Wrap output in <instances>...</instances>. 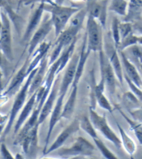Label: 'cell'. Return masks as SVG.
Instances as JSON below:
<instances>
[{"label": "cell", "instance_id": "obj_1", "mask_svg": "<svg viewBox=\"0 0 142 159\" xmlns=\"http://www.w3.org/2000/svg\"><path fill=\"white\" fill-rule=\"evenodd\" d=\"M80 8L78 7H65L55 3H44L45 12L50 13L56 37L57 38L59 34L66 28L67 23L70 21V18L77 13Z\"/></svg>", "mask_w": 142, "mask_h": 159}, {"label": "cell", "instance_id": "obj_2", "mask_svg": "<svg viewBox=\"0 0 142 159\" xmlns=\"http://www.w3.org/2000/svg\"><path fill=\"white\" fill-rule=\"evenodd\" d=\"M39 67V66H38ZM38 67L37 68H35L34 70H33L31 72V74L28 75V77L27 78V79L25 80L24 83L23 84V85L21 86V88L20 89V90L17 92L16 97H15L14 102H13V104L12 106V109L10 112V116H9L8 121L6 123V128L4 129L3 133L1 136V139L3 140L5 139L6 136L9 134V133L11 130L12 126L13 125V122H14L15 119H16V116L18 115V113L20 112V111L24 106L25 101H26V99L28 97V96L29 95V88L30 85H31V82H32V79L34 78V76L36 74L37 70H38Z\"/></svg>", "mask_w": 142, "mask_h": 159}, {"label": "cell", "instance_id": "obj_3", "mask_svg": "<svg viewBox=\"0 0 142 159\" xmlns=\"http://www.w3.org/2000/svg\"><path fill=\"white\" fill-rule=\"evenodd\" d=\"M103 27L92 16H87V47L91 52H100L104 46Z\"/></svg>", "mask_w": 142, "mask_h": 159}, {"label": "cell", "instance_id": "obj_4", "mask_svg": "<svg viewBox=\"0 0 142 159\" xmlns=\"http://www.w3.org/2000/svg\"><path fill=\"white\" fill-rule=\"evenodd\" d=\"M57 154L62 157H90L95 153V147L83 136H78L68 148L56 150Z\"/></svg>", "mask_w": 142, "mask_h": 159}, {"label": "cell", "instance_id": "obj_5", "mask_svg": "<svg viewBox=\"0 0 142 159\" xmlns=\"http://www.w3.org/2000/svg\"><path fill=\"white\" fill-rule=\"evenodd\" d=\"M89 117L96 130L101 133V135L106 139H108L111 143H113L117 148H120L122 147L121 139L111 128L105 115H99L97 113L95 108L90 107H89Z\"/></svg>", "mask_w": 142, "mask_h": 159}, {"label": "cell", "instance_id": "obj_6", "mask_svg": "<svg viewBox=\"0 0 142 159\" xmlns=\"http://www.w3.org/2000/svg\"><path fill=\"white\" fill-rule=\"evenodd\" d=\"M80 30H81V28L69 25L68 28H65L59 34V36L56 38L54 49L49 58V67L59 58L62 51L72 43L77 37H78V34Z\"/></svg>", "mask_w": 142, "mask_h": 159}, {"label": "cell", "instance_id": "obj_7", "mask_svg": "<svg viewBox=\"0 0 142 159\" xmlns=\"http://www.w3.org/2000/svg\"><path fill=\"white\" fill-rule=\"evenodd\" d=\"M103 50L114 69L118 81L123 85L124 81V75L122 62H121V58L119 56V50L116 47V45L113 42L111 32H108V34L104 36Z\"/></svg>", "mask_w": 142, "mask_h": 159}, {"label": "cell", "instance_id": "obj_8", "mask_svg": "<svg viewBox=\"0 0 142 159\" xmlns=\"http://www.w3.org/2000/svg\"><path fill=\"white\" fill-rule=\"evenodd\" d=\"M91 101L92 106L90 107L95 109L96 103L98 104L100 107L104 110H106L110 113H113L114 110V106L112 105L108 98L105 95V79L101 77L99 82L96 83L95 79V75L92 72V86H91Z\"/></svg>", "mask_w": 142, "mask_h": 159}, {"label": "cell", "instance_id": "obj_9", "mask_svg": "<svg viewBox=\"0 0 142 159\" xmlns=\"http://www.w3.org/2000/svg\"><path fill=\"white\" fill-rule=\"evenodd\" d=\"M29 64L30 57H28L22 65V67L20 68V70L17 71V73L13 78L6 90L4 91L3 93H1V94H0V105L5 103V102L7 101L12 96L14 95L16 93L20 90V88H21L23 84L24 83L25 80L29 75L28 72Z\"/></svg>", "mask_w": 142, "mask_h": 159}, {"label": "cell", "instance_id": "obj_10", "mask_svg": "<svg viewBox=\"0 0 142 159\" xmlns=\"http://www.w3.org/2000/svg\"><path fill=\"white\" fill-rule=\"evenodd\" d=\"M99 54V64L100 71H101V77L105 79V88L108 90L109 93L111 96L116 94V75L113 69V66L110 64L108 57L105 53L104 50L98 52Z\"/></svg>", "mask_w": 142, "mask_h": 159}, {"label": "cell", "instance_id": "obj_11", "mask_svg": "<svg viewBox=\"0 0 142 159\" xmlns=\"http://www.w3.org/2000/svg\"><path fill=\"white\" fill-rule=\"evenodd\" d=\"M1 17L2 20V27L0 31V49L2 51L7 60L12 61L13 60V47H12L11 20L4 10H1Z\"/></svg>", "mask_w": 142, "mask_h": 159}, {"label": "cell", "instance_id": "obj_12", "mask_svg": "<svg viewBox=\"0 0 142 159\" xmlns=\"http://www.w3.org/2000/svg\"><path fill=\"white\" fill-rule=\"evenodd\" d=\"M52 29H54V27L51 17L46 16L30 39L28 46V57H31L34 53V50L41 43L44 42L45 39Z\"/></svg>", "mask_w": 142, "mask_h": 159}, {"label": "cell", "instance_id": "obj_13", "mask_svg": "<svg viewBox=\"0 0 142 159\" xmlns=\"http://www.w3.org/2000/svg\"><path fill=\"white\" fill-rule=\"evenodd\" d=\"M88 16H93L103 28H105L108 11V0H86Z\"/></svg>", "mask_w": 142, "mask_h": 159}, {"label": "cell", "instance_id": "obj_14", "mask_svg": "<svg viewBox=\"0 0 142 159\" xmlns=\"http://www.w3.org/2000/svg\"><path fill=\"white\" fill-rule=\"evenodd\" d=\"M79 55H80V53H78V54L74 53L73 55L72 58L70 59V62L67 64L64 75L62 77L60 84H59V96L58 97L65 98L69 88H70V86L71 87V85H72L73 82L74 80V77H75L77 62H78L79 60Z\"/></svg>", "mask_w": 142, "mask_h": 159}, {"label": "cell", "instance_id": "obj_15", "mask_svg": "<svg viewBox=\"0 0 142 159\" xmlns=\"http://www.w3.org/2000/svg\"><path fill=\"white\" fill-rule=\"evenodd\" d=\"M39 124L30 130L21 139L19 145L22 147L24 153L30 157H35L38 150V128Z\"/></svg>", "mask_w": 142, "mask_h": 159}, {"label": "cell", "instance_id": "obj_16", "mask_svg": "<svg viewBox=\"0 0 142 159\" xmlns=\"http://www.w3.org/2000/svg\"><path fill=\"white\" fill-rule=\"evenodd\" d=\"M80 129V120H79V118H76L74 121H71L67 126H66L65 129L59 133L58 137L55 139L54 142H53V143L51 144V146L48 148L47 151H45V153L44 154L52 153L53 152V151H56L57 149H59V148H62V146L65 143L66 141H67L70 136H72V135H74V133L78 132V130Z\"/></svg>", "mask_w": 142, "mask_h": 159}, {"label": "cell", "instance_id": "obj_17", "mask_svg": "<svg viewBox=\"0 0 142 159\" xmlns=\"http://www.w3.org/2000/svg\"><path fill=\"white\" fill-rule=\"evenodd\" d=\"M119 54H120L124 76H127L137 87L142 89V78L139 72L138 68L136 67L134 63L130 61L126 52H124L123 51H119Z\"/></svg>", "mask_w": 142, "mask_h": 159}, {"label": "cell", "instance_id": "obj_18", "mask_svg": "<svg viewBox=\"0 0 142 159\" xmlns=\"http://www.w3.org/2000/svg\"><path fill=\"white\" fill-rule=\"evenodd\" d=\"M59 79H57L55 80L53 85L52 87L50 93L43 105L41 108V112L39 115V118H38V124L40 125L46 120V118L49 117V115L52 113V109L54 107L55 103H56L57 97L59 96Z\"/></svg>", "mask_w": 142, "mask_h": 159}, {"label": "cell", "instance_id": "obj_19", "mask_svg": "<svg viewBox=\"0 0 142 159\" xmlns=\"http://www.w3.org/2000/svg\"><path fill=\"white\" fill-rule=\"evenodd\" d=\"M44 12V3H39L38 7L34 10L32 14L30 16L29 21L27 25L26 31L23 35L24 42L30 41L32 35L34 34V31H36L37 28L41 25V18H42V15Z\"/></svg>", "mask_w": 142, "mask_h": 159}, {"label": "cell", "instance_id": "obj_20", "mask_svg": "<svg viewBox=\"0 0 142 159\" xmlns=\"http://www.w3.org/2000/svg\"><path fill=\"white\" fill-rule=\"evenodd\" d=\"M63 97H58L57 100H56V103H55V106L52 109V111L51 113V118L49 120V128H48V132L47 135H46L45 138V148H44V154L45 153V151L48 149V145L49 143V140H50L51 135H52V131L54 129L55 126L57 124L58 121H59L61 118V115H62V109H63Z\"/></svg>", "mask_w": 142, "mask_h": 159}, {"label": "cell", "instance_id": "obj_21", "mask_svg": "<svg viewBox=\"0 0 142 159\" xmlns=\"http://www.w3.org/2000/svg\"><path fill=\"white\" fill-rule=\"evenodd\" d=\"M37 104V91L34 92L32 95L30 96V98L28 99V102L24 106L23 109H22L21 112H20L19 118L17 121H16V124L14 125V133L16 134L20 131V129L22 128L24 125L25 121L28 119L30 116H31V113L34 111V107Z\"/></svg>", "mask_w": 142, "mask_h": 159}, {"label": "cell", "instance_id": "obj_22", "mask_svg": "<svg viewBox=\"0 0 142 159\" xmlns=\"http://www.w3.org/2000/svg\"><path fill=\"white\" fill-rule=\"evenodd\" d=\"M84 41L83 43L81 45V48H80V55H79V60L78 62H77V70H76V74L75 77H74V80L73 82L72 86H75V85H78L79 82H80V79L82 77V75L84 73V70L85 64H86L87 61H88V57L90 56L91 52L89 49L87 47V34L85 33L84 37Z\"/></svg>", "mask_w": 142, "mask_h": 159}, {"label": "cell", "instance_id": "obj_23", "mask_svg": "<svg viewBox=\"0 0 142 159\" xmlns=\"http://www.w3.org/2000/svg\"><path fill=\"white\" fill-rule=\"evenodd\" d=\"M48 67H49V57L46 56L40 64L36 74L33 78L29 88V96L32 95L34 92H36L45 82V78L46 77L48 71Z\"/></svg>", "mask_w": 142, "mask_h": 159}, {"label": "cell", "instance_id": "obj_24", "mask_svg": "<svg viewBox=\"0 0 142 159\" xmlns=\"http://www.w3.org/2000/svg\"><path fill=\"white\" fill-rule=\"evenodd\" d=\"M51 46H52V43L50 42L44 41L38 46V47H37L32 54V60L30 62L29 67H28V74H31L33 70L37 68L40 65L42 60L48 55V52L51 48Z\"/></svg>", "mask_w": 142, "mask_h": 159}, {"label": "cell", "instance_id": "obj_25", "mask_svg": "<svg viewBox=\"0 0 142 159\" xmlns=\"http://www.w3.org/2000/svg\"><path fill=\"white\" fill-rule=\"evenodd\" d=\"M0 9L6 12L11 21L13 22L15 28L19 34H21L22 26L24 20L22 18V16L16 13V12L13 10V7L11 4L9 3L6 0H0Z\"/></svg>", "mask_w": 142, "mask_h": 159}, {"label": "cell", "instance_id": "obj_26", "mask_svg": "<svg viewBox=\"0 0 142 159\" xmlns=\"http://www.w3.org/2000/svg\"><path fill=\"white\" fill-rule=\"evenodd\" d=\"M77 93H78V85L71 87V92L63 106L61 118L69 119L73 115L77 105Z\"/></svg>", "mask_w": 142, "mask_h": 159}, {"label": "cell", "instance_id": "obj_27", "mask_svg": "<svg viewBox=\"0 0 142 159\" xmlns=\"http://www.w3.org/2000/svg\"><path fill=\"white\" fill-rule=\"evenodd\" d=\"M77 39H78V37H77L72 43H70L69 46H67L62 51L60 56L57 59L58 62H59V67H58L57 70H56V75H59V73L67 67L68 63L70 62V59L72 58L73 55L74 54V49H75Z\"/></svg>", "mask_w": 142, "mask_h": 159}, {"label": "cell", "instance_id": "obj_28", "mask_svg": "<svg viewBox=\"0 0 142 159\" xmlns=\"http://www.w3.org/2000/svg\"><path fill=\"white\" fill-rule=\"evenodd\" d=\"M114 108L116 109L119 112V114L121 115V116L125 119V121L128 123V125H130V128H131V131L134 132V135L137 137V140L140 143V145H142V125L140 123H139L138 121H135L133 118H131L129 116L124 113L123 111L122 110L119 105L114 104Z\"/></svg>", "mask_w": 142, "mask_h": 159}, {"label": "cell", "instance_id": "obj_29", "mask_svg": "<svg viewBox=\"0 0 142 159\" xmlns=\"http://www.w3.org/2000/svg\"><path fill=\"white\" fill-rule=\"evenodd\" d=\"M116 125H117L118 129H119V135H120V139L121 141H122V146L123 147L125 151L127 152V154L129 155L133 156L135 154L136 151H137V145H136V143L134 142V139L127 133V132L123 129V128L119 125L116 120Z\"/></svg>", "mask_w": 142, "mask_h": 159}, {"label": "cell", "instance_id": "obj_30", "mask_svg": "<svg viewBox=\"0 0 142 159\" xmlns=\"http://www.w3.org/2000/svg\"><path fill=\"white\" fill-rule=\"evenodd\" d=\"M142 13V7L139 0H129L127 12L123 19V21L132 22L140 16Z\"/></svg>", "mask_w": 142, "mask_h": 159}, {"label": "cell", "instance_id": "obj_31", "mask_svg": "<svg viewBox=\"0 0 142 159\" xmlns=\"http://www.w3.org/2000/svg\"><path fill=\"white\" fill-rule=\"evenodd\" d=\"M129 5V0H111L109 10L114 12L119 16H125Z\"/></svg>", "mask_w": 142, "mask_h": 159}, {"label": "cell", "instance_id": "obj_32", "mask_svg": "<svg viewBox=\"0 0 142 159\" xmlns=\"http://www.w3.org/2000/svg\"><path fill=\"white\" fill-rule=\"evenodd\" d=\"M79 120H80V129H82L87 134L89 135L92 139L98 137L96 129L95 128L93 123L91 121L90 117H88L87 115H83L79 118Z\"/></svg>", "mask_w": 142, "mask_h": 159}, {"label": "cell", "instance_id": "obj_33", "mask_svg": "<svg viewBox=\"0 0 142 159\" xmlns=\"http://www.w3.org/2000/svg\"><path fill=\"white\" fill-rule=\"evenodd\" d=\"M123 100L125 103L128 109H134L138 108L140 106L141 107V104H140V101L136 97L135 94L132 92V91H129V92H126L123 95Z\"/></svg>", "mask_w": 142, "mask_h": 159}, {"label": "cell", "instance_id": "obj_34", "mask_svg": "<svg viewBox=\"0 0 142 159\" xmlns=\"http://www.w3.org/2000/svg\"><path fill=\"white\" fill-rule=\"evenodd\" d=\"M95 142V147L98 148V151H100L102 156L105 158H118V156L116 155L114 153L112 152L110 149H109L106 145L105 144L104 142H103L101 139H99V137L98 138H94L92 139Z\"/></svg>", "mask_w": 142, "mask_h": 159}, {"label": "cell", "instance_id": "obj_35", "mask_svg": "<svg viewBox=\"0 0 142 159\" xmlns=\"http://www.w3.org/2000/svg\"><path fill=\"white\" fill-rule=\"evenodd\" d=\"M119 23H120V20L116 16H114L113 18V20H112L111 34L112 37H113V42H114L117 49L121 43V36L120 32H119Z\"/></svg>", "mask_w": 142, "mask_h": 159}, {"label": "cell", "instance_id": "obj_36", "mask_svg": "<svg viewBox=\"0 0 142 159\" xmlns=\"http://www.w3.org/2000/svg\"><path fill=\"white\" fill-rule=\"evenodd\" d=\"M139 39H140V36H137L136 34L131 33V34H129L128 36H127L126 38L123 39L121 41L120 45H119V48H118V50L123 51L127 49V48L134 46V45L138 44Z\"/></svg>", "mask_w": 142, "mask_h": 159}, {"label": "cell", "instance_id": "obj_37", "mask_svg": "<svg viewBox=\"0 0 142 159\" xmlns=\"http://www.w3.org/2000/svg\"><path fill=\"white\" fill-rule=\"evenodd\" d=\"M127 50L131 52V56L137 63H142V46L140 44H136L131 47L127 48Z\"/></svg>", "mask_w": 142, "mask_h": 159}, {"label": "cell", "instance_id": "obj_38", "mask_svg": "<svg viewBox=\"0 0 142 159\" xmlns=\"http://www.w3.org/2000/svg\"><path fill=\"white\" fill-rule=\"evenodd\" d=\"M119 32H120L121 41L123 39L128 36L129 34L133 33V26L131 22L123 21L119 23Z\"/></svg>", "mask_w": 142, "mask_h": 159}, {"label": "cell", "instance_id": "obj_39", "mask_svg": "<svg viewBox=\"0 0 142 159\" xmlns=\"http://www.w3.org/2000/svg\"><path fill=\"white\" fill-rule=\"evenodd\" d=\"M124 80L126 81L127 84L128 86H129L130 89H131V90L135 94L136 97H137V99H138L139 101H140V104H141V107H142V89L137 87V85H136L132 81L130 80L127 76H124Z\"/></svg>", "mask_w": 142, "mask_h": 159}, {"label": "cell", "instance_id": "obj_40", "mask_svg": "<svg viewBox=\"0 0 142 159\" xmlns=\"http://www.w3.org/2000/svg\"><path fill=\"white\" fill-rule=\"evenodd\" d=\"M0 69L2 70V73L4 74L6 73L8 70V60L1 49H0Z\"/></svg>", "mask_w": 142, "mask_h": 159}, {"label": "cell", "instance_id": "obj_41", "mask_svg": "<svg viewBox=\"0 0 142 159\" xmlns=\"http://www.w3.org/2000/svg\"><path fill=\"white\" fill-rule=\"evenodd\" d=\"M129 112L132 116L133 119L138 121L142 125V107H138V108L134 109L132 111H129Z\"/></svg>", "mask_w": 142, "mask_h": 159}, {"label": "cell", "instance_id": "obj_42", "mask_svg": "<svg viewBox=\"0 0 142 159\" xmlns=\"http://www.w3.org/2000/svg\"><path fill=\"white\" fill-rule=\"evenodd\" d=\"M0 153H1V155L3 158H13V155L11 154L9 149L7 148L6 145L4 143H2L1 144V148H0Z\"/></svg>", "mask_w": 142, "mask_h": 159}, {"label": "cell", "instance_id": "obj_43", "mask_svg": "<svg viewBox=\"0 0 142 159\" xmlns=\"http://www.w3.org/2000/svg\"><path fill=\"white\" fill-rule=\"evenodd\" d=\"M55 0H23L22 2H24V6L31 5L35 2H39V3H53Z\"/></svg>", "mask_w": 142, "mask_h": 159}, {"label": "cell", "instance_id": "obj_44", "mask_svg": "<svg viewBox=\"0 0 142 159\" xmlns=\"http://www.w3.org/2000/svg\"><path fill=\"white\" fill-rule=\"evenodd\" d=\"M7 115H2L0 114V136L3 133L6 128V123H7Z\"/></svg>", "mask_w": 142, "mask_h": 159}, {"label": "cell", "instance_id": "obj_45", "mask_svg": "<svg viewBox=\"0 0 142 159\" xmlns=\"http://www.w3.org/2000/svg\"><path fill=\"white\" fill-rule=\"evenodd\" d=\"M2 70L0 69V94H1V93H2Z\"/></svg>", "mask_w": 142, "mask_h": 159}, {"label": "cell", "instance_id": "obj_46", "mask_svg": "<svg viewBox=\"0 0 142 159\" xmlns=\"http://www.w3.org/2000/svg\"><path fill=\"white\" fill-rule=\"evenodd\" d=\"M137 68H138V70H139V72H140V76H141L142 78V64H140V63H137Z\"/></svg>", "mask_w": 142, "mask_h": 159}, {"label": "cell", "instance_id": "obj_47", "mask_svg": "<svg viewBox=\"0 0 142 159\" xmlns=\"http://www.w3.org/2000/svg\"><path fill=\"white\" fill-rule=\"evenodd\" d=\"M1 14V13H0ZM2 27V17H1V15H0V31H1V28Z\"/></svg>", "mask_w": 142, "mask_h": 159}, {"label": "cell", "instance_id": "obj_48", "mask_svg": "<svg viewBox=\"0 0 142 159\" xmlns=\"http://www.w3.org/2000/svg\"><path fill=\"white\" fill-rule=\"evenodd\" d=\"M15 157H16V158H19V157H20V158H23V156L20 155V154H17L16 156H15Z\"/></svg>", "mask_w": 142, "mask_h": 159}, {"label": "cell", "instance_id": "obj_49", "mask_svg": "<svg viewBox=\"0 0 142 159\" xmlns=\"http://www.w3.org/2000/svg\"><path fill=\"white\" fill-rule=\"evenodd\" d=\"M72 1H74V2H84L85 0H72Z\"/></svg>", "mask_w": 142, "mask_h": 159}, {"label": "cell", "instance_id": "obj_50", "mask_svg": "<svg viewBox=\"0 0 142 159\" xmlns=\"http://www.w3.org/2000/svg\"><path fill=\"white\" fill-rule=\"evenodd\" d=\"M139 2H140V6H141V7H142V0H139Z\"/></svg>", "mask_w": 142, "mask_h": 159}, {"label": "cell", "instance_id": "obj_51", "mask_svg": "<svg viewBox=\"0 0 142 159\" xmlns=\"http://www.w3.org/2000/svg\"><path fill=\"white\" fill-rule=\"evenodd\" d=\"M22 1H23V0H19V6H20V4L21 3Z\"/></svg>", "mask_w": 142, "mask_h": 159}]
</instances>
